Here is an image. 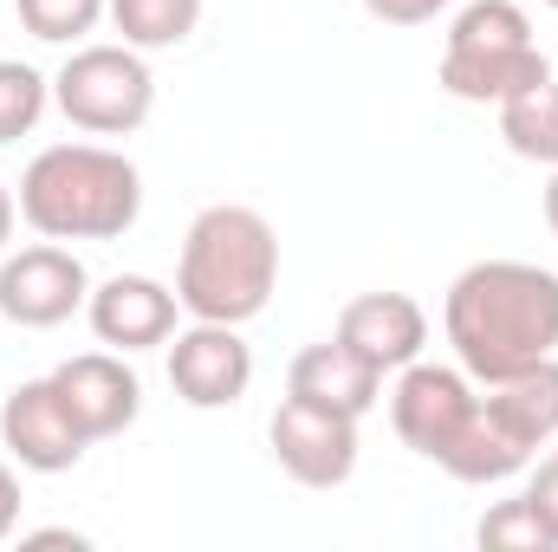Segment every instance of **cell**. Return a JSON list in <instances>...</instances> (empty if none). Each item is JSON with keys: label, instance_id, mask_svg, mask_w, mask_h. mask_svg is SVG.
I'll use <instances>...</instances> for the list:
<instances>
[{"label": "cell", "instance_id": "6da1fadb", "mask_svg": "<svg viewBox=\"0 0 558 552\" xmlns=\"http://www.w3.org/2000/svg\"><path fill=\"white\" fill-rule=\"evenodd\" d=\"M441 332L474 384L520 377L526 364L558 358V274L533 261H474L448 286Z\"/></svg>", "mask_w": 558, "mask_h": 552}, {"label": "cell", "instance_id": "7a4b0ae2", "mask_svg": "<svg viewBox=\"0 0 558 552\" xmlns=\"http://www.w3.org/2000/svg\"><path fill=\"white\" fill-rule=\"evenodd\" d=\"M137 215V163L105 143H52L20 176V221L46 241H124Z\"/></svg>", "mask_w": 558, "mask_h": 552}, {"label": "cell", "instance_id": "3957f363", "mask_svg": "<svg viewBox=\"0 0 558 552\" xmlns=\"http://www.w3.org/2000/svg\"><path fill=\"white\" fill-rule=\"evenodd\" d=\"M279 286V235L247 202H215L189 221L182 261H175V299L189 319L247 325L267 312Z\"/></svg>", "mask_w": 558, "mask_h": 552}, {"label": "cell", "instance_id": "277c9868", "mask_svg": "<svg viewBox=\"0 0 558 552\" xmlns=\"http://www.w3.org/2000/svg\"><path fill=\"white\" fill-rule=\"evenodd\" d=\"M553 79L520 0H468L441 39V92L461 105H507L513 92Z\"/></svg>", "mask_w": 558, "mask_h": 552}, {"label": "cell", "instance_id": "5b68a950", "mask_svg": "<svg viewBox=\"0 0 558 552\" xmlns=\"http://www.w3.org/2000/svg\"><path fill=\"white\" fill-rule=\"evenodd\" d=\"M52 105L85 137H131L156 111V72L137 46H78L52 72Z\"/></svg>", "mask_w": 558, "mask_h": 552}, {"label": "cell", "instance_id": "8992f818", "mask_svg": "<svg viewBox=\"0 0 558 552\" xmlns=\"http://www.w3.org/2000/svg\"><path fill=\"white\" fill-rule=\"evenodd\" d=\"M481 404V384L461 371V364H403L397 371V391H390V422L397 435L416 448L422 461H448V448L461 442V429L474 422Z\"/></svg>", "mask_w": 558, "mask_h": 552}, {"label": "cell", "instance_id": "52a82bcc", "mask_svg": "<svg viewBox=\"0 0 558 552\" xmlns=\"http://www.w3.org/2000/svg\"><path fill=\"white\" fill-rule=\"evenodd\" d=\"M85 299H92V274L72 248L39 241V248H20V254H0V319L7 325L52 332L72 312H85Z\"/></svg>", "mask_w": 558, "mask_h": 552}, {"label": "cell", "instance_id": "ba28073f", "mask_svg": "<svg viewBox=\"0 0 558 552\" xmlns=\"http://www.w3.org/2000/svg\"><path fill=\"white\" fill-rule=\"evenodd\" d=\"M267 442H274V461L299 488H344L357 468V416L305 404V397L279 404L267 422Z\"/></svg>", "mask_w": 558, "mask_h": 552}, {"label": "cell", "instance_id": "9c48e42d", "mask_svg": "<svg viewBox=\"0 0 558 552\" xmlns=\"http://www.w3.org/2000/svg\"><path fill=\"white\" fill-rule=\"evenodd\" d=\"M0 448H7L26 475H65V468L85 461L92 435L72 422V410H65V397H59L52 377H26V384H13L7 404H0Z\"/></svg>", "mask_w": 558, "mask_h": 552}, {"label": "cell", "instance_id": "30bf717a", "mask_svg": "<svg viewBox=\"0 0 558 552\" xmlns=\"http://www.w3.org/2000/svg\"><path fill=\"white\" fill-rule=\"evenodd\" d=\"M254 384V351L241 338V325H215L195 319L189 332L169 338V391L189 410H234Z\"/></svg>", "mask_w": 558, "mask_h": 552}, {"label": "cell", "instance_id": "8fae6325", "mask_svg": "<svg viewBox=\"0 0 558 552\" xmlns=\"http://www.w3.org/2000/svg\"><path fill=\"white\" fill-rule=\"evenodd\" d=\"M175 312H182L175 286H162L149 274H111L105 286H92V299H85V319H92L98 345H111L124 358L169 345L175 338Z\"/></svg>", "mask_w": 558, "mask_h": 552}, {"label": "cell", "instance_id": "7c38bea8", "mask_svg": "<svg viewBox=\"0 0 558 552\" xmlns=\"http://www.w3.org/2000/svg\"><path fill=\"white\" fill-rule=\"evenodd\" d=\"M52 384H59L72 422H78L92 442L124 435L143 416V384H137V371L124 364V351H78V358H65V364L52 371Z\"/></svg>", "mask_w": 558, "mask_h": 552}, {"label": "cell", "instance_id": "4fadbf2b", "mask_svg": "<svg viewBox=\"0 0 558 552\" xmlns=\"http://www.w3.org/2000/svg\"><path fill=\"white\" fill-rule=\"evenodd\" d=\"M364 364H377L384 377L416 364L422 345H428V312H422L410 292H357L344 312H338V332Z\"/></svg>", "mask_w": 558, "mask_h": 552}, {"label": "cell", "instance_id": "5bb4252c", "mask_svg": "<svg viewBox=\"0 0 558 552\" xmlns=\"http://www.w3.org/2000/svg\"><path fill=\"white\" fill-rule=\"evenodd\" d=\"M286 397H305V404H325V410H344L364 422L384 397V371L364 364L344 338H325V345H305L286 364Z\"/></svg>", "mask_w": 558, "mask_h": 552}, {"label": "cell", "instance_id": "9a60e30c", "mask_svg": "<svg viewBox=\"0 0 558 552\" xmlns=\"http://www.w3.org/2000/svg\"><path fill=\"white\" fill-rule=\"evenodd\" d=\"M481 397H487V410L500 416L533 455L558 442V358H539V364H526L520 377H500V384H481Z\"/></svg>", "mask_w": 558, "mask_h": 552}, {"label": "cell", "instance_id": "2e32d148", "mask_svg": "<svg viewBox=\"0 0 558 552\" xmlns=\"http://www.w3.org/2000/svg\"><path fill=\"white\" fill-rule=\"evenodd\" d=\"M494 111H500V137H507V149H513L520 163L558 169V85L553 79L513 92V98L494 105Z\"/></svg>", "mask_w": 558, "mask_h": 552}, {"label": "cell", "instance_id": "e0dca14e", "mask_svg": "<svg viewBox=\"0 0 558 552\" xmlns=\"http://www.w3.org/2000/svg\"><path fill=\"white\" fill-rule=\"evenodd\" d=\"M105 20L124 33V46H137V52H169V46H182V39L202 26V0H111Z\"/></svg>", "mask_w": 558, "mask_h": 552}, {"label": "cell", "instance_id": "ac0fdd59", "mask_svg": "<svg viewBox=\"0 0 558 552\" xmlns=\"http://www.w3.org/2000/svg\"><path fill=\"white\" fill-rule=\"evenodd\" d=\"M474 540H481L487 552H558V533L539 520V507H533L526 494L487 507V520L474 527Z\"/></svg>", "mask_w": 558, "mask_h": 552}, {"label": "cell", "instance_id": "d6986e66", "mask_svg": "<svg viewBox=\"0 0 558 552\" xmlns=\"http://www.w3.org/2000/svg\"><path fill=\"white\" fill-rule=\"evenodd\" d=\"M105 13L111 0H20V26L46 46H78L85 33H98Z\"/></svg>", "mask_w": 558, "mask_h": 552}, {"label": "cell", "instance_id": "ffe728a7", "mask_svg": "<svg viewBox=\"0 0 558 552\" xmlns=\"http://www.w3.org/2000/svg\"><path fill=\"white\" fill-rule=\"evenodd\" d=\"M46 105H52V79H39L20 59H0V143L26 137L46 118Z\"/></svg>", "mask_w": 558, "mask_h": 552}, {"label": "cell", "instance_id": "44dd1931", "mask_svg": "<svg viewBox=\"0 0 558 552\" xmlns=\"http://www.w3.org/2000/svg\"><path fill=\"white\" fill-rule=\"evenodd\" d=\"M454 0H364V13L371 20H384V26H428L435 13H448Z\"/></svg>", "mask_w": 558, "mask_h": 552}, {"label": "cell", "instance_id": "7402d4cb", "mask_svg": "<svg viewBox=\"0 0 558 552\" xmlns=\"http://www.w3.org/2000/svg\"><path fill=\"white\" fill-rule=\"evenodd\" d=\"M526 501L539 507V520L558 533V448L539 461V468H533V481H526Z\"/></svg>", "mask_w": 558, "mask_h": 552}, {"label": "cell", "instance_id": "603a6c76", "mask_svg": "<svg viewBox=\"0 0 558 552\" xmlns=\"http://www.w3.org/2000/svg\"><path fill=\"white\" fill-rule=\"evenodd\" d=\"M20 501H26V494H20V475L0 461V540H13V533H20Z\"/></svg>", "mask_w": 558, "mask_h": 552}, {"label": "cell", "instance_id": "cb8c5ba5", "mask_svg": "<svg viewBox=\"0 0 558 552\" xmlns=\"http://www.w3.org/2000/svg\"><path fill=\"white\" fill-rule=\"evenodd\" d=\"M20 547H85V533H72V527H46V533H20Z\"/></svg>", "mask_w": 558, "mask_h": 552}, {"label": "cell", "instance_id": "d4e9b609", "mask_svg": "<svg viewBox=\"0 0 558 552\" xmlns=\"http://www.w3.org/2000/svg\"><path fill=\"white\" fill-rule=\"evenodd\" d=\"M13 221H20V202L0 189V254H7V241H13Z\"/></svg>", "mask_w": 558, "mask_h": 552}, {"label": "cell", "instance_id": "484cf974", "mask_svg": "<svg viewBox=\"0 0 558 552\" xmlns=\"http://www.w3.org/2000/svg\"><path fill=\"white\" fill-rule=\"evenodd\" d=\"M546 228H553V241H558V169H553V182H546Z\"/></svg>", "mask_w": 558, "mask_h": 552}, {"label": "cell", "instance_id": "4316f807", "mask_svg": "<svg viewBox=\"0 0 558 552\" xmlns=\"http://www.w3.org/2000/svg\"><path fill=\"white\" fill-rule=\"evenodd\" d=\"M546 7H553V13H558V0H546Z\"/></svg>", "mask_w": 558, "mask_h": 552}]
</instances>
